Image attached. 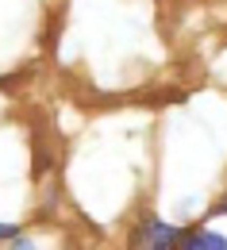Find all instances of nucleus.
<instances>
[{
	"label": "nucleus",
	"mask_w": 227,
	"mask_h": 250,
	"mask_svg": "<svg viewBox=\"0 0 227 250\" xmlns=\"http://www.w3.org/2000/svg\"><path fill=\"white\" fill-rule=\"evenodd\" d=\"M177 239H181L177 227H169V223H162V219H146L135 243L146 247V250H173V247H177Z\"/></svg>",
	"instance_id": "f257e3e1"
},
{
	"label": "nucleus",
	"mask_w": 227,
	"mask_h": 250,
	"mask_svg": "<svg viewBox=\"0 0 227 250\" xmlns=\"http://www.w3.org/2000/svg\"><path fill=\"white\" fill-rule=\"evenodd\" d=\"M216 212H220V216H227V196L220 200V208H216Z\"/></svg>",
	"instance_id": "20e7f679"
},
{
	"label": "nucleus",
	"mask_w": 227,
	"mask_h": 250,
	"mask_svg": "<svg viewBox=\"0 0 227 250\" xmlns=\"http://www.w3.org/2000/svg\"><path fill=\"white\" fill-rule=\"evenodd\" d=\"M177 247L181 250H227V239L212 227H193V231H181Z\"/></svg>",
	"instance_id": "f03ea898"
},
{
	"label": "nucleus",
	"mask_w": 227,
	"mask_h": 250,
	"mask_svg": "<svg viewBox=\"0 0 227 250\" xmlns=\"http://www.w3.org/2000/svg\"><path fill=\"white\" fill-rule=\"evenodd\" d=\"M12 235H20V231H16L12 223H0V239H12Z\"/></svg>",
	"instance_id": "7ed1b4c3"
}]
</instances>
